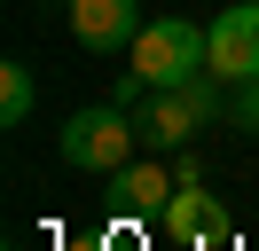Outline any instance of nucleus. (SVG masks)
Listing matches in <instances>:
<instances>
[{"label":"nucleus","mask_w":259,"mask_h":251,"mask_svg":"<svg viewBox=\"0 0 259 251\" xmlns=\"http://www.w3.org/2000/svg\"><path fill=\"white\" fill-rule=\"evenodd\" d=\"M71 39L79 47H95V55H110V47H134V31L149 24L142 16V0H71Z\"/></svg>","instance_id":"obj_6"},{"label":"nucleus","mask_w":259,"mask_h":251,"mask_svg":"<svg viewBox=\"0 0 259 251\" xmlns=\"http://www.w3.org/2000/svg\"><path fill=\"white\" fill-rule=\"evenodd\" d=\"M63 8H71V0H63Z\"/></svg>","instance_id":"obj_9"},{"label":"nucleus","mask_w":259,"mask_h":251,"mask_svg":"<svg viewBox=\"0 0 259 251\" xmlns=\"http://www.w3.org/2000/svg\"><path fill=\"white\" fill-rule=\"evenodd\" d=\"M32 63H0V126H24L32 118Z\"/></svg>","instance_id":"obj_7"},{"label":"nucleus","mask_w":259,"mask_h":251,"mask_svg":"<svg viewBox=\"0 0 259 251\" xmlns=\"http://www.w3.org/2000/svg\"><path fill=\"white\" fill-rule=\"evenodd\" d=\"M157 228L173 235V243H228V235H236V220H228V204L220 196H204V181L196 188H173V196H165V212H157Z\"/></svg>","instance_id":"obj_5"},{"label":"nucleus","mask_w":259,"mask_h":251,"mask_svg":"<svg viewBox=\"0 0 259 251\" xmlns=\"http://www.w3.org/2000/svg\"><path fill=\"white\" fill-rule=\"evenodd\" d=\"M228 134H259V78L228 87Z\"/></svg>","instance_id":"obj_8"},{"label":"nucleus","mask_w":259,"mask_h":251,"mask_svg":"<svg viewBox=\"0 0 259 251\" xmlns=\"http://www.w3.org/2000/svg\"><path fill=\"white\" fill-rule=\"evenodd\" d=\"M204 71L228 78V87L259 78V0H236L204 24Z\"/></svg>","instance_id":"obj_3"},{"label":"nucleus","mask_w":259,"mask_h":251,"mask_svg":"<svg viewBox=\"0 0 259 251\" xmlns=\"http://www.w3.org/2000/svg\"><path fill=\"white\" fill-rule=\"evenodd\" d=\"M134 149H142V134H134V110H118V102H87V110H71L63 134H55V157H63L71 173H102V181H110Z\"/></svg>","instance_id":"obj_1"},{"label":"nucleus","mask_w":259,"mask_h":251,"mask_svg":"<svg viewBox=\"0 0 259 251\" xmlns=\"http://www.w3.org/2000/svg\"><path fill=\"white\" fill-rule=\"evenodd\" d=\"M173 188H181V181H173V165H165L157 149H149V157H126V165L110 173V212H118V220H157Z\"/></svg>","instance_id":"obj_4"},{"label":"nucleus","mask_w":259,"mask_h":251,"mask_svg":"<svg viewBox=\"0 0 259 251\" xmlns=\"http://www.w3.org/2000/svg\"><path fill=\"white\" fill-rule=\"evenodd\" d=\"M126 63L149 78V87H181V78L204 71V24H189V16H149V24L134 31Z\"/></svg>","instance_id":"obj_2"}]
</instances>
